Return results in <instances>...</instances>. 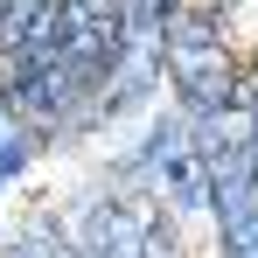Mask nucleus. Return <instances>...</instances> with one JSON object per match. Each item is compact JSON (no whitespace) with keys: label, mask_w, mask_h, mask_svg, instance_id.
Segmentation results:
<instances>
[{"label":"nucleus","mask_w":258,"mask_h":258,"mask_svg":"<svg viewBox=\"0 0 258 258\" xmlns=\"http://www.w3.org/2000/svg\"><path fill=\"white\" fill-rule=\"evenodd\" d=\"M223 7H230V28L244 42H258V0H223Z\"/></svg>","instance_id":"1"}]
</instances>
